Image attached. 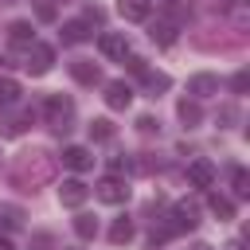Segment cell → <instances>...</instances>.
<instances>
[{
    "label": "cell",
    "instance_id": "cell-16",
    "mask_svg": "<svg viewBox=\"0 0 250 250\" xmlns=\"http://www.w3.org/2000/svg\"><path fill=\"white\" fill-rule=\"evenodd\" d=\"M59 35H62V43H70V47H74V43H86L94 31H90V23H86V20H70V23H62V31H59Z\"/></svg>",
    "mask_w": 250,
    "mask_h": 250
},
{
    "label": "cell",
    "instance_id": "cell-21",
    "mask_svg": "<svg viewBox=\"0 0 250 250\" xmlns=\"http://www.w3.org/2000/svg\"><path fill=\"white\" fill-rule=\"evenodd\" d=\"M129 238H133V223H129L125 215L113 219V227H109V242H113V246H125Z\"/></svg>",
    "mask_w": 250,
    "mask_h": 250
},
{
    "label": "cell",
    "instance_id": "cell-3",
    "mask_svg": "<svg viewBox=\"0 0 250 250\" xmlns=\"http://www.w3.org/2000/svg\"><path fill=\"white\" fill-rule=\"evenodd\" d=\"M23 66H27L31 74H47V70L55 66V51H51L47 43H31V47H27V59H23Z\"/></svg>",
    "mask_w": 250,
    "mask_h": 250
},
{
    "label": "cell",
    "instance_id": "cell-29",
    "mask_svg": "<svg viewBox=\"0 0 250 250\" xmlns=\"http://www.w3.org/2000/svg\"><path fill=\"white\" fill-rule=\"evenodd\" d=\"M230 86H234V94H246V90H250V70H238V74L230 78Z\"/></svg>",
    "mask_w": 250,
    "mask_h": 250
},
{
    "label": "cell",
    "instance_id": "cell-2",
    "mask_svg": "<svg viewBox=\"0 0 250 250\" xmlns=\"http://www.w3.org/2000/svg\"><path fill=\"white\" fill-rule=\"evenodd\" d=\"M43 113H47V125H51L55 133H66L70 121H74V102H70L66 94H47V98H43Z\"/></svg>",
    "mask_w": 250,
    "mask_h": 250
},
{
    "label": "cell",
    "instance_id": "cell-36",
    "mask_svg": "<svg viewBox=\"0 0 250 250\" xmlns=\"http://www.w3.org/2000/svg\"><path fill=\"white\" fill-rule=\"evenodd\" d=\"M0 62H4V59H0Z\"/></svg>",
    "mask_w": 250,
    "mask_h": 250
},
{
    "label": "cell",
    "instance_id": "cell-6",
    "mask_svg": "<svg viewBox=\"0 0 250 250\" xmlns=\"http://www.w3.org/2000/svg\"><path fill=\"white\" fill-rule=\"evenodd\" d=\"M98 51H102L105 59H125V55H129V43H125L121 31H105V35H98Z\"/></svg>",
    "mask_w": 250,
    "mask_h": 250
},
{
    "label": "cell",
    "instance_id": "cell-19",
    "mask_svg": "<svg viewBox=\"0 0 250 250\" xmlns=\"http://www.w3.org/2000/svg\"><path fill=\"white\" fill-rule=\"evenodd\" d=\"M74 234H78V238H98V219H94L90 211H78V215H74Z\"/></svg>",
    "mask_w": 250,
    "mask_h": 250
},
{
    "label": "cell",
    "instance_id": "cell-11",
    "mask_svg": "<svg viewBox=\"0 0 250 250\" xmlns=\"http://www.w3.org/2000/svg\"><path fill=\"white\" fill-rule=\"evenodd\" d=\"M62 164H66L70 172H86V168H94V156H90V148H82V145H66V148H62Z\"/></svg>",
    "mask_w": 250,
    "mask_h": 250
},
{
    "label": "cell",
    "instance_id": "cell-5",
    "mask_svg": "<svg viewBox=\"0 0 250 250\" xmlns=\"http://www.w3.org/2000/svg\"><path fill=\"white\" fill-rule=\"evenodd\" d=\"M86 195H90V188H86L82 180H62V184H59V203H62V207H82Z\"/></svg>",
    "mask_w": 250,
    "mask_h": 250
},
{
    "label": "cell",
    "instance_id": "cell-7",
    "mask_svg": "<svg viewBox=\"0 0 250 250\" xmlns=\"http://www.w3.org/2000/svg\"><path fill=\"white\" fill-rule=\"evenodd\" d=\"M188 184H191V188H211V184H215V164L203 160V156L191 160V164H188Z\"/></svg>",
    "mask_w": 250,
    "mask_h": 250
},
{
    "label": "cell",
    "instance_id": "cell-15",
    "mask_svg": "<svg viewBox=\"0 0 250 250\" xmlns=\"http://www.w3.org/2000/svg\"><path fill=\"white\" fill-rule=\"evenodd\" d=\"M172 223H176V230H191L195 223H199V211H195V203H176L172 207Z\"/></svg>",
    "mask_w": 250,
    "mask_h": 250
},
{
    "label": "cell",
    "instance_id": "cell-28",
    "mask_svg": "<svg viewBox=\"0 0 250 250\" xmlns=\"http://www.w3.org/2000/svg\"><path fill=\"white\" fill-rule=\"evenodd\" d=\"M27 121H31V113H20V117H12V121L4 125V133H8V137H20V133L27 129Z\"/></svg>",
    "mask_w": 250,
    "mask_h": 250
},
{
    "label": "cell",
    "instance_id": "cell-4",
    "mask_svg": "<svg viewBox=\"0 0 250 250\" xmlns=\"http://www.w3.org/2000/svg\"><path fill=\"white\" fill-rule=\"evenodd\" d=\"M94 195H98L102 203H113V207H117V203H125V199H129V188H125V180H121V176H105V180L94 188Z\"/></svg>",
    "mask_w": 250,
    "mask_h": 250
},
{
    "label": "cell",
    "instance_id": "cell-18",
    "mask_svg": "<svg viewBox=\"0 0 250 250\" xmlns=\"http://www.w3.org/2000/svg\"><path fill=\"white\" fill-rule=\"evenodd\" d=\"M141 82H145V90H148L152 98H156L160 90H168V86H172V78H168L164 70H145V74H141Z\"/></svg>",
    "mask_w": 250,
    "mask_h": 250
},
{
    "label": "cell",
    "instance_id": "cell-14",
    "mask_svg": "<svg viewBox=\"0 0 250 250\" xmlns=\"http://www.w3.org/2000/svg\"><path fill=\"white\" fill-rule=\"evenodd\" d=\"M188 94L211 98V94H219V78H215V74H191V78H188Z\"/></svg>",
    "mask_w": 250,
    "mask_h": 250
},
{
    "label": "cell",
    "instance_id": "cell-35",
    "mask_svg": "<svg viewBox=\"0 0 250 250\" xmlns=\"http://www.w3.org/2000/svg\"><path fill=\"white\" fill-rule=\"evenodd\" d=\"M191 250H211V246H207V242H195V246H191Z\"/></svg>",
    "mask_w": 250,
    "mask_h": 250
},
{
    "label": "cell",
    "instance_id": "cell-17",
    "mask_svg": "<svg viewBox=\"0 0 250 250\" xmlns=\"http://www.w3.org/2000/svg\"><path fill=\"white\" fill-rule=\"evenodd\" d=\"M160 16L172 20V23H184V20L191 16V0H164V4H160Z\"/></svg>",
    "mask_w": 250,
    "mask_h": 250
},
{
    "label": "cell",
    "instance_id": "cell-24",
    "mask_svg": "<svg viewBox=\"0 0 250 250\" xmlns=\"http://www.w3.org/2000/svg\"><path fill=\"white\" fill-rule=\"evenodd\" d=\"M0 223H4L8 230L23 227V211H20V207H12V203H0Z\"/></svg>",
    "mask_w": 250,
    "mask_h": 250
},
{
    "label": "cell",
    "instance_id": "cell-13",
    "mask_svg": "<svg viewBox=\"0 0 250 250\" xmlns=\"http://www.w3.org/2000/svg\"><path fill=\"white\" fill-rule=\"evenodd\" d=\"M70 74H74V82H82V86H94V82L102 78L98 62H90V59H74V62H70Z\"/></svg>",
    "mask_w": 250,
    "mask_h": 250
},
{
    "label": "cell",
    "instance_id": "cell-1",
    "mask_svg": "<svg viewBox=\"0 0 250 250\" xmlns=\"http://www.w3.org/2000/svg\"><path fill=\"white\" fill-rule=\"evenodd\" d=\"M51 172H55V164H51V156H47V152H23V156L16 160V168H12V180H16L20 188L35 191L39 184H47V180H51Z\"/></svg>",
    "mask_w": 250,
    "mask_h": 250
},
{
    "label": "cell",
    "instance_id": "cell-20",
    "mask_svg": "<svg viewBox=\"0 0 250 250\" xmlns=\"http://www.w3.org/2000/svg\"><path fill=\"white\" fill-rule=\"evenodd\" d=\"M176 113H180V121H184V125H188V129H191V125H199V121H203V109H199V102H188V98H184V102H180V105H176Z\"/></svg>",
    "mask_w": 250,
    "mask_h": 250
},
{
    "label": "cell",
    "instance_id": "cell-34",
    "mask_svg": "<svg viewBox=\"0 0 250 250\" xmlns=\"http://www.w3.org/2000/svg\"><path fill=\"white\" fill-rule=\"evenodd\" d=\"M0 250H16V246H12V242H8V238H0Z\"/></svg>",
    "mask_w": 250,
    "mask_h": 250
},
{
    "label": "cell",
    "instance_id": "cell-32",
    "mask_svg": "<svg viewBox=\"0 0 250 250\" xmlns=\"http://www.w3.org/2000/svg\"><path fill=\"white\" fill-rule=\"evenodd\" d=\"M82 20H86L90 27H94V23H102V8H86V16H82Z\"/></svg>",
    "mask_w": 250,
    "mask_h": 250
},
{
    "label": "cell",
    "instance_id": "cell-9",
    "mask_svg": "<svg viewBox=\"0 0 250 250\" xmlns=\"http://www.w3.org/2000/svg\"><path fill=\"white\" fill-rule=\"evenodd\" d=\"M148 35H152V43H160V47H172L176 43V35H180V23H172V20H152L148 23Z\"/></svg>",
    "mask_w": 250,
    "mask_h": 250
},
{
    "label": "cell",
    "instance_id": "cell-26",
    "mask_svg": "<svg viewBox=\"0 0 250 250\" xmlns=\"http://www.w3.org/2000/svg\"><path fill=\"white\" fill-rule=\"evenodd\" d=\"M31 8H35V16H39L43 23H51V20L59 16V8H55V0H31Z\"/></svg>",
    "mask_w": 250,
    "mask_h": 250
},
{
    "label": "cell",
    "instance_id": "cell-23",
    "mask_svg": "<svg viewBox=\"0 0 250 250\" xmlns=\"http://www.w3.org/2000/svg\"><path fill=\"white\" fill-rule=\"evenodd\" d=\"M207 207H211V215H219V219H234V203H230L227 195H207Z\"/></svg>",
    "mask_w": 250,
    "mask_h": 250
},
{
    "label": "cell",
    "instance_id": "cell-8",
    "mask_svg": "<svg viewBox=\"0 0 250 250\" xmlns=\"http://www.w3.org/2000/svg\"><path fill=\"white\" fill-rule=\"evenodd\" d=\"M117 12L133 23H148L152 20V0H117Z\"/></svg>",
    "mask_w": 250,
    "mask_h": 250
},
{
    "label": "cell",
    "instance_id": "cell-31",
    "mask_svg": "<svg viewBox=\"0 0 250 250\" xmlns=\"http://www.w3.org/2000/svg\"><path fill=\"white\" fill-rule=\"evenodd\" d=\"M156 125H160V121H156V117H148V113H145V117H137V129H141V133H156Z\"/></svg>",
    "mask_w": 250,
    "mask_h": 250
},
{
    "label": "cell",
    "instance_id": "cell-12",
    "mask_svg": "<svg viewBox=\"0 0 250 250\" xmlns=\"http://www.w3.org/2000/svg\"><path fill=\"white\" fill-rule=\"evenodd\" d=\"M8 43H12V47H23V51H27V47L35 43V27H31L27 20H16V23H8Z\"/></svg>",
    "mask_w": 250,
    "mask_h": 250
},
{
    "label": "cell",
    "instance_id": "cell-25",
    "mask_svg": "<svg viewBox=\"0 0 250 250\" xmlns=\"http://www.w3.org/2000/svg\"><path fill=\"white\" fill-rule=\"evenodd\" d=\"M20 102V82L16 78H0V105H16Z\"/></svg>",
    "mask_w": 250,
    "mask_h": 250
},
{
    "label": "cell",
    "instance_id": "cell-27",
    "mask_svg": "<svg viewBox=\"0 0 250 250\" xmlns=\"http://www.w3.org/2000/svg\"><path fill=\"white\" fill-rule=\"evenodd\" d=\"M234 195H238V199L250 195V176H246V168H234Z\"/></svg>",
    "mask_w": 250,
    "mask_h": 250
},
{
    "label": "cell",
    "instance_id": "cell-22",
    "mask_svg": "<svg viewBox=\"0 0 250 250\" xmlns=\"http://www.w3.org/2000/svg\"><path fill=\"white\" fill-rule=\"evenodd\" d=\"M86 129H90V141H113V121H105V117H94Z\"/></svg>",
    "mask_w": 250,
    "mask_h": 250
},
{
    "label": "cell",
    "instance_id": "cell-33",
    "mask_svg": "<svg viewBox=\"0 0 250 250\" xmlns=\"http://www.w3.org/2000/svg\"><path fill=\"white\" fill-rule=\"evenodd\" d=\"M51 246V234H35V250H47Z\"/></svg>",
    "mask_w": 250,
    "mask_h": 250
},
{
    "label": "cell",
    "instance_id": "cell-10",
    "mask_svg": "<svg viewBox=\"0 0 250 250\" xmlns=\"http://www.w3.org/2000/svg\"><path fill=\"white\" fill-rule=\"evenodd\" d=\"M105 105L109 109H129L133 105V86L129 82H109L105 86Z\"/></svg>",
    "mask_w": 250,
    "mask_h": 250
},
{
    "label": "cell",
    "instance_id": "cell-30",
    "mask_svg": "<svg viewBox=\"0 0 250 250\" xmlns=\"http://www.w3.org/2000/svg\"><path fill=\"white\" fill-rule=\"evenodd\" d=\"M125 62H129V70H133V74H137V78H141V74H145V70H148V62H145V59H141V55H125Z\"/></svg>",
    "mask_w": 250,
    "mask_h": 250
}]
</instances>
